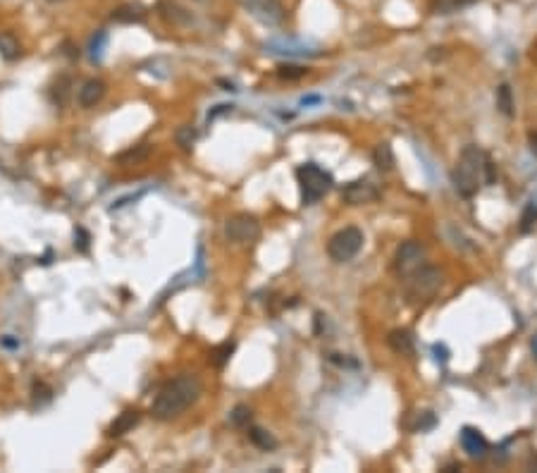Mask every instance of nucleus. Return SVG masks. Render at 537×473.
Masks as SVG:
<instances>
[{"label":"nucleus","instance_id":"obj_15","mask_svg":"<svg viewBox=\"0 0 537 473\" xmlns=\"http://www.w3.org/2000/svg\"><path fill=\"white\" fill-rule=\"evenodd\" d=\"M387 342H389V347L394 349L396 354H401V356H408V354H413V335H411V330H391L389 332V337H387Z\"/></svg>","mask_w":537,"mask_h":473},{"label":"nucleus","instance_id":"obj_31","mask_svg":"<svg viewBox=\"0 0 537 473\" xmlns=\"http://www.w3.org/2000/svg\"><path fill=\"white\" fill-rule=\"evenodd\" d=\"M435 423H437V419H435L433 411H423V414H418V423H416V431H430V428H435Z\"/></svg>","mask_w":537,"mask_h":473},{"label":"nucleus","instance_id":"obj_39","mask_svg":"<svg viewBox=\"0 0 537 473\" xmlns=\"http://www.w3.org/2000/svg\"><path fill=\"white\" fill-rule=\"evenodd\" d=\"M530 141H533V148H537V134L530 137Z\"/></svg>","mask_w":537,"mask_h":473},{"label":"nucleus","instance_id":"obj_12","mask_svg":"<svg viewBox=\"0 0 537 473\" xmlns=\"http://www.w3.org/2000/svg\"><path fill=\"white\" fill-rule=\"evenodd\" d=\"M105 96V82L100 79H86L77 93V101H79L81 108H96V105L103 101Z\"/></svg>","mask_w":537,"mask_h":473},{"label":"nucleus","instance_id":"obj_28","mask_svg":"<svg viewBox=\"0 0 537 473\" xmlns=\"http://www.w3.org/2000/svg\"><path fill=\"white\" fill-rule=\"evenodd\" d=\"M306 68H301V65H279L277 68V77L279 79H287V82H294V79H301V77H306Z\"/></svg>","mask_w":537,"mask_h":473},{"label":"nucleus","instance_id":"obj_29","mask_svg":"<svg viewBox=\"0 0 537 473\" xmlns=\"http://www.w3.org/2000/svg\"><path fill=\"white\" fill-rule=\"evenodd\" d=\"M105 43H108V34H105V31H96V36L91 38V60H100Z\"/></svg>","mask_w":537,"mask_h":473},{"label":"nucleus","instance_id":"obj_30","mask_svg":"<svg viewBox=\"0 0 537 473\" xmlns=\"http://www.w3.org/2000/svg\"><path fill=\"white\" fill-rule=\"evenodd\" d=\"M88 242H91V237H88V232L84 230V227H77L75 230V249L81 254L88 251Z\"/></svg>","mask_w":537,"mask_h":473},{"label":"nucleus","instance_id":"obj_18","mask_svg":"<svg viewBox=\"0 0 537 473\" xmlns=\"http://www.w3.org/2000/svg\"><path fill=\"white\" fill-rule=\"evenodd\" d=\"M373 163H375V168L382 170V172H389L391 168H394V151H391V146L387 141L380 144V146H375Z\"/></svg>","mask_w":537,"mask_h":473},{"label":"nucleus","instance_id":"obj_17","mask_svg":"<svg viewBox=\"0 0 537 473\" xmlns=\"http://www.w3.org/2000/svg\"><path fill=\"white\" fill-rule=\"evenodd\" d=\"M249 440L258 449H263V452H270V449L277 447V440L272 437V433H267L265 428H258V426H251L249 428Z\"/></svg>","mask_w":537,"mask_h":473},{"label":"nucleus","instance_id":"obj_42","mask_svg":"<svg viewBox=\"0 0 537 473\" xmlns=\"http://www.w3.org/2000/svg\"><path fill=\"white\" fill-rule=\"evenodd\" d=\"M196 3H208V0H196Z\"/></svg>","mask_w":537,"mask_h":473},{"label":"nucleus","instance_id":"obj_16","mask_svg":"<svg viewBox=\"0 0 537 473\" xmlns=\"http://www.w3.org/2000/svg\"><path fill=\"white\" fill-rule=\"evenodd\" d=\"M20 55H22V46H20V41L15 38V34L3 31V34H0V58L8 60V63H13V60H17Z\"/></svg>","mask_w":537,"mask_h":473},{"label":"nucleus","instance_id":"obj_34","mask_svg":"<svg viewBox=\"0 0 537 473\" xmlns=\"http://www.w3.org/2000/svg\"><path fill=\"white\" fill-rule=\"evenodd\" d=\"M318 101H320L318 96H309V98H304L301 103H304V105H311V103H318Z\"/></svg>","mask_w":537,"mask_h":473},{"label":"nucleus","instance_id":"obj_32","mask_svg":"<svg viewBox=\"0 0 537 473\" xmlns=\"http://www.w3.org/2000/svg\"><path fill=\"white\" fill-rule=\"evenodd\" d=\"M55 88H60V96H55V101H58L60 105H65L67 96H70V79L63 77V79H60V86H55Z\"/></svg>","mask_w":537,"mask_h":473},{"label":"nucleus","instance_id":"obj_27","mask_svg":"<svg viewBox=\"0 0 537 473\" xmlns=\"http://www.w3.org/2000/svg\"><path fill=\"white\" fill-rule=\"evenodd\" d=\"M31 394H33V404L43 406V404H48L50 399H53V387L46 385V382H33Z\"/></svg>","mask_w":537,"mask_h":473},{"label":"nucleus","instance_id":"obj_20","mask_svg":"<svg viewBox=\"0 0 537 473\" xmlns=\"http://www.w3.org/2000/svg\"><path fill=\"white\" fill-rule=\"evenodd\" d=\"M473 3H478V0H433L430 10H433L435 15H454Z\"/></svg>","mask_w":537,"mask_h":473},{"label":"nucleus","instance_id":"obj_4","mask_svg":"<svg viewBox=\"0 0 537 473\" xmlns=\"http://www.w3.org/2000/svg\"><path fill=\"white\" fill-rule=\"evenodd\" d=\"M296 180L301 187V199L306 206L318 203L332 189V175L316 163H304L296 168Z\"/></svg>","mask_w":537,"mask_h":473},{"label":"nucleus","instance_id":"obj_21","mask_svg":"<svg viewBox=\"0 0 537 473\" xmlns=\"http://www.w3.org/2000/svg\"><path fill=\"white\" fill-rule=\"evenodd\" d=\"M272 53H287V55H316V51H311L304 43H294V41H272L270 43Z\"/></svg>","mask_w":537,"mask_h":473},{"label":"nucleus","instance_id":"obj_22","mask_svg":"<svg viewBox=\"0 0 537 473\" xmlns=\"http://www.w3.org/2000/svg\"><path fill=\"white\" fill-rule=\"evenodd\" d=\"M148 153H150V146H146V144H141V146H134V148H130V151L120 153L115 160H117V163H120V165L141 163L143 158H148Z\"/></svg>","mask_w":537,"mask_h":473},{"label":"nucleus","instance_id":"obj_11","mask_svg":"<svg viewBox=\"0 0 537 473\" xmlns=\"http://www.w3.org/2000/svg\"><path fill=\"white\" fill-rule=\"evenodd\" d=\"M158 13L165 22H170L172 26H189L194 24V17L187 8H182L175 0H160L158 3Z\"/></svg>","mask_w":537,"mask_h":473},{"label":"nucleus","instance_id":"obj_26","mask_svg":"<svg viewBox=\"0 0 537 473\" xmlns=\"http://www.w3.org/2000/svg\"><path fill=\"white\" fill-rule=\"evenodd\" d=\"M251 416H254V414H251L249 406L239 404V406H234V409H232V414H229V421H232V426H237V428H249Z\"/></svg>","mask_w":537,"mask_h":473},{"label":"nucleus","instance_id":"obj_38","mask_svg":"<svg viewBox=\"0 0 537 473\" xmlns=\"http://www.w3.org/2000/svg\"><path fill=\"white\" fill-rule=\"evenodd\" d=\"M528 469H535V471H537V456H535V459L528 461Z\"/></svg>","mask_w":537,"mask_h":473},{"label":"nucleus","instance_id":"obj_1","mask_svg":"<svg viewBox=\"0 0 537 473\" xmlns=\"http://www.w3.org/2000/svg\"><path fill=\"white\" fill-rule=\"evenodd\" d=\"M203 392V385H201L199 375L194 373H182V375L172 378L167 380L160 392L155 394L153 406H150V414L155 416L158 421H170L177 419L179 414L189 409L192 404H196V399L201 397Z\"/></svg>","mask_w":537,"mask_h":473},{"label":"nucleus","instance_id":"obj_24","mask_svg":"<svg viewBox=\"0 0 537 473\" xmlns=\"http://www.w3.org/2000/svg\"><path fill=\"white\" fill-rule=\"evenodd\" d=\"M537 225V203H528L523 208L521 213V222H518V230L523 232V235H528V232H533Z\"/></svg>","mask_w":537,"mask_h":473},{"label":"nucleus","instance_id":"obj_5","mask_svg":"<svg viewBox=\"0 0 537 473\" xmlns=\"http://www.w3.org/2000/svg\"><path fill=\"white\" fill-rule=\"evenodd\" d=\"M363 242H366V237L358 227H344L327 242V254L334 263H349L363 249Z\"/></svg>","mask_w":537,"mask_h":473},{"label":"nucleus","instance_id":"obj_41","mask_svg":"<svg viewBox=\"0 0 537 473\" xmlns=\"http://www.w3.org/2000/svg\"><path fill=\"white\" fill-rule=\"evenodd\" d=\"M48 3H65V0H48Z\"/></svg>","mask_w":537,"mask_h":473},{"label":"nucleus","instance_id":"obj_10","mask_svg":"<svg viewBox=\"0 0 537 473\" xmlns=\"http://www.w3.org/2000/svg\"><path fill=\"white\" fill-rule=\"evenodd\" d=\"M461 447L463 452H466L468 456H473V459H483L485 454H488L490 444L488 440H485V435L480 431H475V428L466 426L461 431Z\"/></svg>","mask_w":537,"mask_h":473},{"label":"nucleus","instance_id":"obj_33","mask_svg":"<svg viewBox=\"0 0 537 473\" xmlns=\"http://www.w3.org/2000/svg\"><path fill=\"white\" fill-rule=\"evenodd\" d=\"M435 354H437L439 361H446V359H449V352H446V349L442 347V344H435Z\"/></svg>","mask_w":537,"mask_h":473},{"label":"nucleus","instance_id":"obj_19","mask_svg":"<svg viewBox=\"0 0 537 473\" xmlns=\"http://www.w3.org/2000/svg\"><path fill=\"white\" fill-rule=\"evenodd\" d=\"M497 108H499L501 115L506 118H513L516 115V105H513V93L508 84H499L497 86Z\"/></svg>","mask_w":537,"mask_h":473},{"label":"nucleus","instance_id":"obj_40","mask_svg":"<svg viewBox=\"0 0 537 473\" xmlns=\"http://www.w3.org/2000/svg\"><path fill=\"white\" fill-rule=\"evenodd\" d=\"M533 352H535V356H537V335H535V339H533Z\"/></svg>","mask_w":537,"mask_h":473},{"label":"nucleus","instance_id":"obj_8","mask_svg":"<svg viewBox=\"0 0 537 473\" xmlns=\"http://www.w3.org/2000/svg\"><path fill=\"white\" fill-rule=\"evenodd\" d=\"M423 258H425V247L421 242H416V239H408V242L401 244L399 249H396V270L401 272V275H411L413 270H418L423 265Z\"/></svg>","mask_w":537,"mask_h":473},{"label":"nucleus","instance_id":"obj_6","mask_svg":"<svg viewBox=\"0 0 537 473\" xmlns=\"http://www.w3.org/2000/svg\"><path fill=\"white\" fill-rule=\"evenodd\" d=\"M225 237L232 244H254L260 237V222L251 213H234L225 220Z\"/></svg>","mask_w":537,"mask_h":473},{"label":"nucleus","instance_id":"obj_13","mask_svg":"<svg viewBox=\"0 0 537 473\" xmlns=\"http://www.w3.org/2000/svg\"><path fill=\"white\" fill-rule=\"evenodd\" d=\"M110 17L117 24H139V22L146 20V8L141 3H125L120 8H115Z\"/></svg>","mask_w":537,"mask_h":473},{"label":"nucleus","instance_id":"obj_23","mask_svg":"<svg viewBox=\"0 0 537 473\" xmlns=\"http://www.w3.org/2000/svg\"><path fill=\"white\" fill-rule=\"evenodd\" d=\"M175 141L182 151H192L194 144H196V130L192 125H182L179 130L175 132Z\"/></svg>","mask_w":537,"mask_h":473},{"label":"nucleus","instance_id":"obj_7","mask_svg":"<svg viewBox=\"0 0 537 473\" xmlns=\"http://www.w3.org/2000/svg\"><path fill=\"white\" fill-rule=\"evenodd\" d=\"M251 17H256L265 26H277L284 22V5L282 0H244Z\"/></svg>","mask_w":537,"mask_h":473},{"label":"nucleus","instance_id":"obj_3","mask_svg":"<svg viewBox=\"0 0 537 473\" xmlns=\"http://www.w3.org/2000/svg\"><path fill=\"white\" fill-rule=\"evenodd\" d=\"M442 282H444V272L435 265H421L418 270L411 272L406 285V302L408 306H423L428 304L435 294L439 292Z\"/></svg>","mask_w":537,"mask_h":473},{"label":"nucleus","instance_id":"obj_35","mask_svg":"<svg viewBox=\"0 0 537 473\" xmlns=\"http://www.w3.org/2000/svg\"><path fill=\"white\" fill-rule=\"evenodd\" d=\"M220 84L225 86V91H237V88H234V84H232V82H222V79H220Z\"/></svg>","mask_w":537,"mask_h":473},{"label":"nucleus","instance_id":"obj_9","mask_svg":"<svg viewBox=\"0 0 537 473\" xmlns=\"http://www.w3.org/2000/svg\"><path fill=\"white\" fill-rule=\"evenodd\" d=\"M378 189L375 185L366 180H356V182H349L344 189H342V199L349 206H363V203H373L378 199Z\"/></svg>","mask_w":537,"mask_h":473},{"label":"nucleus","instance_id":"obj_37","mask_svg":"<svg viewBox=\"0 0 537 473\" xmlns=\"http://www.w3.org/2000/svg\"><path fill=\"white\" fill-rule=\"evenodd\" d=\"M446 473H454V471H461V466H456V464H451V466H446L444 469Z\"/></svg>","mask_w":537,"mask_h":473},{"label":"nucleus","instance_id":"obj_36","mask_svg":"<svg viewBox=\"0 0 537 473\" xmlns=\"http://www.w3.org/2000/svg\"><path fill=\"white\" fill-rule=\"evenodd\" d=\"M3 344H5V347H17V344H20V342H15V339H8V337H5V339H3Z\"/></svg>","mask_w":537,"mask_h":473},{"label":"nucleus","instance_id":"obj_25","mask_svg":"<svg viewBox=\"0 0 537 473\" xmlns=\"http://www.w3.org/2000/svg\"><path fill=\"white\" fill-rule=\"evenodd\" d=\"M234 347H237L234 342H225V344H220V347H215L212 349V354H210V361L217 366V369H222V366L229 361V356L234 354Z\"/></svg>","mask_w":537,"mask_h":473},{"label":"nucleus","instance_id":"obj_14","mask_svg":"<svg viewBox=\"0 0 537 473\" xmlns=\"http://www.w3.org/2000/svg\"><path fill=\"white\" fill-rule=\"evenodd\" d=\"M139 421H141V414H139L137 409L122 411V414L117 416L113 423H110L108 435H110V437H122V435H127V433H132L134 428L139 426Z\"/></svg>","mask_w":537,"mask_h":473},{"label":"nucleus","instance_id":"obj_2","mask_svg":"<svg viewBox=\"0 0 537 473\" xmlns=\"http://www.w3.org/2000/svg\"><path fill=\"white\" fill-rule=\"evenodd\" d=\"M485 160L488 155L480 151L478 146H466L458 158L454 172H451V182H454L456 192L461 196L471 199L478 194L480 185L485 182Z\"/></svg>","mask_w":537,"mask_h":473}]
</instances>
